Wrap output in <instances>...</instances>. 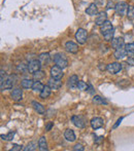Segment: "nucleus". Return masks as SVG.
Wrapping results in <instances>:
<instances>
[{
	"label": "nucleus",
	"mask_w": 134,
	"mask_h": 151,
	"mask_svg": "<svg viewBox=\"0 0 134 151\" xmlns=\"http://www.w3.org/2000/svg\"><path fill=\"white\" fill-rule=\"evenodd\" d=\"M14 78L12 75H6L5 72L1 70V78H0V88L1 91L4 90H10L14 86Z\"/></svg>",
	"instance_id": "1"
},
{
	"label": "nucleus",
	"mask_w": 134,
	"mask_h": 151,
	"mask_svg": "<svg viewBox=\"0 0 134 151\" xmlns=\"http://www.w3.org/2000/svg\"><path fill=\"white\" fill-rule=\"evenodd\" d=\"M54 62L55 64H56L57 66H59V67H61L62 69H65V68H67L68 66V61H67V58L66 56H65L64 54H56L54 56Z\"/></svg>",
	"instance_id": "2"
},
{
	"label": "nucleus",
	"mask_w": 134,
	"mask_h": 151,
	"mask_svg": "<svg viewBox=\"0 0 134 151\" xmlns=\"http://www.w3.org/2000/svg\"><path fill=\"white\" fill-rule=\"evenodd\" d=\"M128 8H129V5L124 1H121L119 3H117L116 5V14H118L119 17H125L127 16V12H128Z\"/></svg>",
	"instance_id": "3"
},
{
	"label": "nucleus",
	"mask_w": 134,
	"mask_h": 151,
	"mask_svg": "<svg viewBox=\"0 0 134 151\" xmlns=\"http://www.w3.org/2000/svg\"><path fill=\"white\" fill-rule=\"evenodd\" d=\"M75 39L80 44H85L88 39V32L83 28H78L75 32Z\"/></svg>",
	"instance_id": "4"
},
{
	"label": "nucleus",
	"mask_w": 134,
	"mask_h": 151,
	"mask_svg": "<svg viewBox=\"0 0 134 151\" xmlns=\"http://www.w3.org/2000/svg\"><path fill=\"white\" fill-rule=\"evenodd\" d=\"M51 77L56 78V79H62V77L64 76V73H63V69L59 66L55 65L51 68Z\"/></svg>",
	"instance_id": "5"
},
{
	"label": "nucleus",
	"mask_w": 134,
	"mask_h": 151,
	"mask_svg": "<svg viewBox=\"0 0 134 151\" xmlns=\"http://www.w3.org/2000/svg\"><path fill=\"white\" fill-rule=\"evenodd\" d=\"M71 121L76 127L78 129H84L86 127V119L82 115H73L71 118Z\"/></svg>",
	"instance_id": "6"
},
{
	"label": "nucleus",
	"mask_w": 134,
	"mask_h": 151,
	"mask_svg": "<svg viewBox=\"0 0 134 151\" xmlns=\"http://www.w3.org/2000/svg\"><path fill=\"white\" fill-rule=\"evenodd\" d=\"M108 72L110 74H117L122 70V64L118 63V62H114V63H110L107 65V68H106Z\"/></svg>",
	"instance_id": "7"
},
{
	"label": "nucleus",
	"mask_w": 134,
	"mask_h": 151,
	"mask_svg": "<svg viewBox=\"0 0 134 151\" xmlns=\"http://www.w3.org/2000/svg\"><path fill=\"white\" fill-rule=\"evenodd\" d=\"M28 72H30V73H35V72H37L38 70H40V67H41V64H40V62L38 60H32L29 62L28 65Z\"/></svg>",
	"instance_id": "8"
},
{
	"label": "nucleus",
	"mask_w": 134,
	"mask_h": 151,
	"mask_svg": "<svg viewBox=\"0 0 134 151\" xmlns=\"http://www.w3.org/2000/svg\"><path fill=\"white\" fill-rule=\"evenodd\" d=\"M90 124L93 129H101L104 125V121L101 117H94L91 119Z\"/></svg>",
	"instance_id": "9"
},
{
	"label": "nucleus",
	"mask_w": 134,
	"mask_h": 151,
	"mask_svg": "<svg viewBox=\"0 0 134 151\" xmlns=\"http://www.w3.org/2000/svg\"><path fill=\"white\" fill-rule=\"evenodd\" d=\"M48 86L52 90H59L62 86V81H61V79H56V78L51 77L48 81Z\"/></svg>",
	"instance_id": "10"
},
{
	"label": "nucleus",
	"mask_w": 134,
	"mask_h": 151,
	"mask_svg": "<svg viewBox=\"0 0 134 151\" xmlns=\"http://www.w3.org/2000/svg\"><path fill=\"white\" fill-rule=\"evenodd\" d=\"M65 50L70 54H76L78 52V45L73 41H67L65 43Z\"/></svg>",
	"instance_id": "11"
},
{
	"label": "nucleus",
	"mask_w": 134,
	"mask_h": 151,
	"mask_svg": "<svg viewBox=\"0 0 134 151\" xmlns=\"http://www.w3.org/2000/svg\"><path fill=\"white\" fill-rule=\"evenodd\" d=\"M78 75H71L69 78H68L67 81V86L70 88V90H73V88H78Z\"/></svg>",
	"instance_id": "12"
},
{
	"label": "nucleus",
	"mask_w": 134,
	"mask_h": 151,
	"mask_svg": "<svg viewBox=\"0 0 134 151\" xmlns=\"http://www.w3.org/2000/svg\"><path fill=\"white\" fill-rule=\"evenodd\" d=\"M105 21H107V14H106L105 12H98L96 19H95V24H96L97 26H101Z\"/></svg>",
	"instance_id": "13"
},
{
	"label": "nucleus",
	"mask_w": 134,
	"mask_h": 151,
	"mask_svg": "<svg viewBox=\"0 0 134 151\" xmlns=\"http://www.w3.org/2000/svg\"><path fill=\"white\" fill-rule=\"evenodd\" d=\"M127 50H126V48L123 46V47H120V48H117L116 50H114V57L117 59V60H121V59H123V58H125V57L127 56Z\"/></svg>",
	"instance_id": "14"
},
{
	"label": "nucleus",
	"mask_w": 134,
	"mask_h": 151,
	"mask_svg": "<svg viewBox=\"0 0 134 151\" xmlns=\"http://www.w3.org/2000/svg\"><path fill=\"white\" fill-rule=\"evenodd\" d=\"M10 96H12V99L14 101L19 102L23 99V91L21 88H14V90H12Z\"/></svg>",
	"instance_id": "15"
},
{
	"label": "nucleus",
	"mask_w": 134,
	"mask_h": 151,
	"mask_svg": "<svg viewBox=\"0 0 134 151\" xmlns=\"http://www.w3.org/2000/svg\"><path fill=\"white\" fill-rule=\"evenodd\" d=\"M38 61L40 62L42 66H46L51 61V57H50V54L49 52H42L38 56Z\"/></svg>",
	"instance_id": "16"
},
{
	"label": "nucleus",
	"mask_w": 134,
	"mask_h": 151,
	"mask_svg": "<svg viewBox=\"0 0 134 151\" xmlns=\"http://www.w3.org/2000/svg\"><path fill=\"white\" fill-rule=\"evenodd\" d=\"M98 12V7H97L96 3H91L86 9V14L89 16H97Z\"/></svg>",
	"instance_id": "17"
},
{
	"label": "nucleus",
	"mask_w": 134,
	"mask_h": 151,
	"mask_svg": "<svg viewBox=\"0 0 134 151\" xmlns=\"http://www.w3.org/2000/svg\"><path fill=\"white\" fill-rule=\"evenodd\" d=\"M112 46L114 48H120V47H123L124 46V38L122 37H117V38H114L112 40Z\"/></svg>",
	"instance_id": "18"
},
{
	"label": "nucleus",
	"mask_w": 134,
	"mask_h": 151,
	"mask_svg": "<svg viewBox=\"0 0 134 151\" xmlns=\"http://www.w3.org/2000/svg\"><path fill=\"white\" fill-rule=\"evenodd\" d=\"M31 105H32L34 110H35L38 114H44V113H46V109H44V107L40 103H38V102L32 101V102H31Z\"/></svg>",
	"instance_id": "19"
},
{
	"label": "nucleus",
	"mask_w": 134,
	"mask_h": 151,
	"mask_svg": "<svg viewBox=\"0 0 134 151\" xmlns=\"http://www.w3.org/2000/svg\"><path fill=\"white\" fill-rule=\"evenodd\" d=\"M112 29H114V27H112V22H110V21H108V20L105 21V22H104L103 24L100 26V31H101L102 35H103L104 33H106V32L112 30Z\"/></svg>",
	"instance_id": "20"
},
{
	"label": "nucleus",
	"mask_w": 134,
	"mask_h": 151,
	"mask_svg": "<svg viewBox=\"0 0 134 151\" xmlns=\"http://www.w3.org/2000/svg\"><path fill=\"white\" fill-rule=\"evenodd\" d=\"M64 138L67 140V141H69V142H74V141H75V139H76L74 132L72 131V129H66V131H65Z\"/></svg>",
	"instance_id": "21"
},
{
	"label": "nucleus",
	"mask_w": 134,
	"mask_h": 151,
	"mask_svg": "<svg viewBox=\"0 0 134 151\" xmlns=\"http://www.w3.org/2000/svg\"><path fill=\"white\" fill-rule=\"evenodd\" d=\"M51 93H52V88L46 84V86H44L43 90L40 91L39 97L41 98V99H48V98L51 96Z\"/></svg>",
	"instance_id": "22"
},
{
	"label": "nucleus",
	"mask_w": 134,
	"mask_h": 151,
	"mask_svg": "<svg viewBox=\"0 0 134 151\" xmlns=\"http://www.w3.org/2000/svg\"><path fill=\"white\" fill-rule=\"evenodd\" d=\"M38 148H39L40 151H46L48 150V143H46V137H40L39 140H38Z\"/></svg>",
	"instance_id": "23"
},
{
	"label": "nucleus",
	"mask_w": 134,
	"mask_h": 151,
	"mask_svg": "<svg viewBox=\"0 0 134 151\" xmlns=\"http://www.w3.org/2000/svg\"><path fill=\"white\" fill-rule=\"evenodd\" d=\"M34 81L32 79H23L21 81V86L23 88H32Z\"/></svg>",
	"instance_id": "24"
},
{
	"label": "nucleus",
	"mask_w": 134,
	"mask_h": 151,
	"mask_svg": "<svg viewBox=\"0 0 134 151\" xmlns=\"http://www.w3.org/2000/svg\"><path fill=\"white\" fill-rule=\"evenodd\" d=\"M43 88H44L43 84H42L39 80H36V81H34V83H33L32 90L35 91H41L42 90H43Z\"/></svg>",
	"instance_id": "25"
},
{
	"label": "nucleus",
	"mask_w": 134,
	"mask_h": 151,
	"mask_svg": "<svg viewBox=\"0 0 134 151\" xmlns=\"http://www.w3.org/2000/svg\"><path fill=\"white\" fill-rule=\"evenodd\" d=\"M93 103L94 104H97V105H102V104H107L106 103V101L103 99L102 97L100 96H94V98H93Z\"/></svg>",
	"instance_id": "26"
},
{
	"label": "nucleus",
	"mask_w": 134,
	"mask_h": 151,
	"mask_svg": "<svg viewBox=\"0 0 134 151\" xmlns=\"http://www.w3.org/2000/svg\"><path fill=\"white\" fill-rule=\"evenodd\" d=\"M14 135H16V132L12 131V132H9L7 135H1V139L4 140V141H12L14 139Z\"/></svg>",
	"instance_id": "27"
},
{
	"label": "nucleus",
	"mask_w": 134,
	"mask_h": 151,
	"mask_svg": "<svg viewBox=\"0 0 134 151\" xmlns=\"http://www.w3.org/2000/svg\"><path fill=\"white\" fill-rule=\"evenodd\" d=\"M37 145L38 143H35V142H30L28 143V145L24 148V151H34L37 149Z\"/></svg>",
	"instance_id": "28"
},
{
	"label": "nucleus",
	"mask_w": 134,
	"mask_h": 151,
	"mask_svg": "<svg viewBox=\"0 0 134 151\" xmlns=\"http://www.w3.org/2000/svg\"><path fill=\"white\" fill-rule=\"evenodd\" d=\"M114 29H112V30L104 33L103 34V38L106 40V41H112V40L114 39Z\"/></svg>",
	"instance_id": "29"
},
{
	"label": "nucleus",
	"mask_w": 134,
	"mask_h": 151,
	"mask_svg": "<svg viewBox=\"0 0 134 151\" xmlns=\"http://www.w3.org/2000/svg\"><path fill=\"white\" fill-rule=\"evenodd\" d=\"M33 77L35 80H40L42 79V78L44 77V72L42 71V70H38L37 72H35V73H33Z\"/></svg>",
	"instance_id": "30"
},
{
	"label": "nucleus",
	"mask_w": 134,
	"mask_h": 151,
	"mask_svg": "<svg viewBox=\"0 0 134 151\" xmlns=\"http://www.w3.org/2000/svg\"><path fill=\"white\" fill-rule=\"evenodd\" d=\"M78 88L80 91H88L89 88V84H87L85 81H82V80H80L78 83Z\"/></svg>",
	"instance_id": "31"
},
{
	"label": "nucleus",
	"mask_w": 134,
	"mask_h": 151,
	"mask_svg": "<svg viewBox=\"0 0 134 151\" xmlns=\"http://www.w3.org/2000/svg\"><path fill=\"white\" fill-rule=\"evenodd\" d=\"M127 18L129 20H134V6L130 5L128 8V12H127Z\"/></svg>",
	"instance_id": "32"
},
{
	"label": "nucleus",
	"mask_w": 134,
	"mask_h": 151,
	"mask_svg": "<svg viewBox=\"0 0 134 151\" xmlns=\"http://www.w3.org/2000/svg\"><path fill=\"white\" fill-rule=\"evenodd\" d=\"M125 48H126L128 54H134V42L126 44V45H125Z\"/></svg>",
	"instance_id": "33"
},
{
	"label": "nucleus",
	"mask_w": 134,
	"mask_h": 151,
	"mask_svg": "<svg viewBox=\"0 0 134 151\" xmlns=\"http://www.w3.org/2000/svg\"><path fill=\"white\" fill-rule=\"evenodd\" d=\"M116 5L117 4L114 3L112 0H109V1L107 2V4H106V10H109V9H114L116 8Z\"/></svg>",
	"instance_id": "34"
},
{
	"label": "nucleus",
	"mask_w": 134,
	"mask_h": 151,
	"mask_svg": "<svg viewBox=\"0 0 134 151\" xmlns=\"http://www.w3.org/2000/svg\"><path fill=\"white\" fill-rule=\"evenodd\" d=\"M12 149L9 151H20V150H24V148H23L22 145H18V144H14V145L12 146Z\"/></svg>",
	"instance_id": "35"
},
{
	"label": "nucleus",
	"mask_w": 134,
	"mask_h": 151,
	"mask_svg": "<svg viewBox=\"0 0 134 151\" xmlns=\"http://www.w3.org/2000/svg\"><path fill=\"white\" fill-rule=\"evenodd\" d=\"M18 70L19 71H22L23 73H24V72L28 71V66L24 65V64H20V65L18 66Z\"/></svg>",
	"instance_id": "36"
},
{
	"label": "nucleus",
	"mask_w": 134,
	"mask_h": 151,
	"mask_svg": "<svg viewBox=\"0 0 134 151\" xmlns=\"http://www.w3.org/2000/svg\"><path fill=\"white\" fill-rule=\"evenodd\" d=\"M73 150L74 151H84L85 148H84V146H83L82 144H76V145L73 147Z\"/></svg>",
	"instance_id": "37"
},
{
	"label": "nucleus",
	"mask_w": 134,
	"mask_h": 151,
	"mask_svg": "<svg viewBox=\"0 0 134 151\" xmlns=\"http://www.w3.org/2000/svg\"><path fill=\"white\" fill-rule=\"evenodd\" d=\"M127 63L131 66H134V54H131V56H129L128 60H127Z\"/></svg>",
	"instance_id": "38"
},
{
	"label": "nucleus",
	"mask_w": 134,
	"mask_h": 151,
	"mask_svg": "<svg viewBox=\"0 0 134 151\" xmlns=\"http://www.w3.org/2000/svg\"><path fill=\"white\" fill-rule=\"evenodd\" d=\"M123 119H124V117H120V118H119V119L117 120V122L114 124V127H112V129H117V127H118L119 125L121 124V122H122V120H123Z\"/></svg>",
	"instance_id": "39"
},
{
	"label": "nucleus",
	"mask_w": 134,
	"mask_h": 151,
	"mask_svg": "<svg viewBox=\"0 0 134 151\" xmlns=\"http://www.w3.org/2000/svg\"><path fill=\"white\" fill-rule=\"evenodd\" d=\"M53 125H54V123H53V122H48V124L46 125V132L51 131V129L53 127Z\"/></svg>",
	"instance_id": "40"
},
{
	"label": "nucleus",
	"mask_w": 134,
	"mask_h": 151,
	"mask_svg": "<svg viewBox=\"0 0 134 151\" xmlns=\"http://www.w3.org/2000/svg\"><path fill=\"white\" fill-rule=\"evenodd\" d=\"M95 143L96 144H100L102 141H103V137H95Z\"/></svg>",
	"instance_id": "41"
},
{
	"label": "nucleus",
	"mask_w": 134,
	"mask_h": 151,
	"mask_svg": "<svg viewBox=\"0 0 134 151\" xmlns=\"http://www.w3.org/2000/svg\"><path fill=\"white\" fill-rule=\"evenodd\" d=\"M88 91L89 93H91V95H93L94 93V88H93V86H92V84H89V88H88Z\"/></svg>",
	"instance_id": "42"
},
{
	"label": "nucleus",
	"mask_w": 134,
	"mask_h": 151,
	"mask_svg": "<svg viewBox=\"0 0 134 151\" xmlns=\"http://www.w3.org/2000/svg\"><path fill=\"white\" fill-rule=\"evenodd\" d=\"M104 2H105V0H96V1H95V3L99 4V5H103Z\"/></svg>",
	"instance_id": "43"
},
{
	"label": "nucleus",
	"mask_w": 134,
	"mask_h": 151,
	"mask_svg": "<svg viewBox=\"0 0 134 151\" xmlns=\"http://www.w3.org/2000/svg\"><path fill=\"white\" fill-rule=\"evenodd\" d=\"M133 1H134V0H133Z\"/></svg>",
	"instance_id": "44"
}]
</instances>
